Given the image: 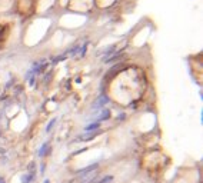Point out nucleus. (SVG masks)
<instances>
[{"mask_svg":"<svg viewBox=\"0 0 203 183\" xmlns=\"http://www.w3.org/2000/svg\"><path fill=\"white\" fill-rule=\"evenodd\" d=\"M97 166H99V162H94V163H92V164H89L87 167H84V169H82V170H79V172H77V174L80 176V179H86V176H87L89 173H92V172H94V170L97 169Z\"/></svg>","mask_w":203,"mask_h":183,"instance_id":"f257e3e1","label":"nucleus"},{"mask_svg":"<svg viewBox=\"0 0 203 183\" xmlns=\"http://www.w3.org/2000/svg\"><path fill=\"white\" fill-rule=\"evenodd\" d=\"M106 103H109V97H107L106 95H102V96H100V97H99V99L94 102L93 109H97V107H99V109H102V107H103Z\"/></svg>","mask_w":203,"mask_h":183,"instance_id":"f03ea898","label":"nucleus"},{"mask_svg":"<svg viewBox=\"0 0 203 183\" xmlns=\"http://www.w3.org/2000/svg\"><path fill=\"white\" fill-rule=\"evenodd\" d=\"M34 180V173H25L22 174V183H32Z\"/></svg>","mask_w":203,"mask_h":183,"instance_id":"7ed1b4c3","label":"nucleus"},{"mask_svg":"<svg viewBox=\"0 0 203 183\" xmlns=\"http://www.w3.org/2000/svg\"><path fill=\"white\" fill-rule=\"evenodd\" d=\"M113 179H115V176H113V174H106V176H103V177L97 179V180H96V183H112V182H113Z\"/></svg>","mask_w":203,"mask_h":183,"instance_id":"20e7f679","label":"nucleus"},{"mask_svg":"<svg viewBox=\"0 0 203 183\" xmlns=\"http://www.w3.org/2000/svg\"><path fill=\"white\" fill-rule=\"evenodd\" d=\"M47 149H49V143H47V142H44V143L42 145V147H40V150H39L37 156H39V157L46 156V154H47Z\"/></svg>","mask_w":203,"mask_h":183,"instance_id":"39448f33","label":"nucleus"},{"mask_svg":"<svg viewBox=\"0 0 203 183\" xmlns=\"http://www.w3.org/2000/svg\"><path fill=\"white\" fill-rule=\"evenodd\" d=\"M99 127H100V123L99 122H93V123H90V125H87L84 127V132H93V130H96Z\"/></svg>","mask_w":203,"mask_h":183,"instance_id":"423d86ee","label":"nucleus"},{"mask_svg":"<svg viewBox=\"0 0 203 183\" xmlns=\"http://www.w3.org/2000/svg\"><path fill=\"white\" fill-rule=\"evenodd\" d=\"M109 117H110V112H109V110H103V113H102V116H100V117H97V120H96V122L102 123L103 120H107Z\"/></svg>","mask_w":203,"mask_h":183,"instance_id":"0eeeda50","label":"nucleus"},{"mask_svg":"<svg viewBox=\"0 0 203 183\" xmlns=\"http://www.w3.org/2000/svg\"><path fill=\"white\" fill-rule=\"evenodd\" d=\"M56 120H57V119L54 117L53 120H50V122H49V125H47V127H46V132H50V129H52V127L54 126V123H56Z\"/></svg>","mask_w":203,"mask_h":183,"instance_id":"6e6552de","label":"nucleus"},{"mask_svg":"<svg viewBox=\"0 0 203 183\" xmlns=\"http://www.w3.org/2000/svg\"><path fill=\"white\" fill-rule=\"evenodd\" d=\"M39 170H40V174L43 176V174H44V170H46V164H44V163H42V164H40V169H39Z\"/></svg>","mask_w":203,"mask_h":183,"instance_id":"1a4fd4ad","label":"nucleus"},{"mask_svg":"<svg viewBox=\"0 0 203 183\" xmlns=\"http://www.w3.org/2000/svg\"><path fill=\"white\" fill-rule=\"evenodd\" d=\"M43 183H50V180H49V179H44V180H43Z\"/></svg>","mask_w":203,"mask_h":183,"instance_id":"9d476101","label":"nucleus"},{"mask_svg":"<svg viewBox=\"0 0 203 183\" xmlns=\"http://www.w3.org/2000/svg\"><path fill=\"white\" fill-rule=\"evenodd\" d=\"M0 183H6V182H5V179H3V177H0Z\"/></svg>","mask_w":203,"mask_h":183,"instance_id":"9b49d317","label":"nucleus"}]
</instances>
